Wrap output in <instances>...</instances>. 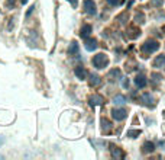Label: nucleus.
<instances>
[{"label": "nucleus", "mask_w": 165, "mask_h": 160, "mask_svg": "<svg viewBox=\"0 0 165 160\" xmlns=\"http://www.w3.org/2000/svg\"><path fill=\"white\" fill-rule=\"evenodd\" d=\"M107 63H109V58H107L106 54H103V53L94 55V58H93V66L96 69H104L107 66Z\"/></svg>", "instance_id": "f257e3e1"}, {"label": "nucleus", "mask_w": 165, "mask_h": 160, "mask_svg": "<svg viewBox=\"0 0 165 160\" xmlns=\"http://www.w3.org/2000/svg\"><path fill=\"white\" fill-rule=\"evenodd\" d=\"M158 48H159V42H158V41H154V39H149V41H146V42L142 45V51L146 53V54L155 53Z\"/></svg>", "instance_id": "f03ea898"}, {"label": "nucleus", "mask_w": 165, "mask_h": 160, "mask_svg": "<svg viewBox=\"0 0 165 160\" xmlns=\"http://www.w3.org/2000/svg\"><path fill=\"white\" fill-rule=\"evenodd\" d=\"M84 10L88 15H96V3L93 0H84Z\"/></svg>", "instance_id": "7ed1b4c3"}, {"label": "nucleus", "mask_w": 165, "mask_h": 160, "mask_svg": "<svg viewBox=\"0 0 165 160\" xmlns=\"http://www.w3.org/2000/svg\"><path fill=\"white\" fill-rule=\"evenodd\" d=\"M126 115H128V111L126 109H113L112 111V117L115 118V119H117V121H122V119H125L126 118Z\"/></svg>", "instance_id": "20e7f679"}, {"label": "nucleus", "mask_w": 165, "mask_h": 160, "mask_svg": "<svg viewBox=\"0 0 165 160\" xmlns=\"http://www.w3.org/2000/svg\"><path fill=\"white\" fill-rule=\"evenodd\" d=\"M146 77L143 76V74H139V76H136L135 77V85L138 86V88H145L146 86Z\"/></svg>", "instance_id": "39448f33"}, {"label": "nucleus", "mask_w": 165, "mask_h": 160, "mask_svg": "<svg viewBox=\"0 0 165 160\" xmlns=\"http://www.w3.org/2000/svg\"><path fill=\"white\" fill-rule=\"evenodd\" d=\"M85 50L87 51H94L96 48H97V41L96 39H87L85 38Z\"/></svg>", "instance_id": "423d86ee"}, {"label": "nucleus", "mask_w": 165, "mask_h": 160, "mask_svg": "<svg viewBox=\"0 0 165 160\" xmlns=\"http://www.w3.org/2000/svg\"><path fill=\"white\" fill-rule=\"evenodd\" d=\"M154 66L158 67V69H165V54L162 55H158L154 61Z\"/></svg>", "instance_id": "0eeeda50"}, {"label": "nucleus", "mask_w": 165, "mask_h": 160, "mask_svg": "<svg viewBox=\"0 0 165 160\" xmlns=\"http://www.w3.org/2000/svg\"><path fill=\"white\" fill-rule=\"evenodd\" d=\"M90 104H91L93 106H96V105H103V104H104V101H103V98H101V96L94 95V96H91V98H90Z\"/></svg>", "instance_id": "6e6552de"}, {"label": "nucleus", "mask_w": 165, "mask_h": 160, "mask_svg": "<svg viewBox=\"0 0 165 160\" xmlns=\"http://www.w3.org/2000/svg\"><path fill=\"white\" fill-rule=\"evenodd\" d=\"M74 73H75V76H77L80 80H84V79H85V70H84V67H81V66L75 67Z\"/></svg>", "instance_id": "1a4fd4ad"}, {"label": "nucleus", "mask_w": 165, "mask_h": 160, "mask_svg": "<svg viewBox=\"0 0 165 160\" xmlns=\"http://www.w3.org/2000/svg\"><path fill=\"white\" fill-rule=\"evenodd\" d=\"M91 34V25H84L81 28V32H80V35L82 36V38H87V36Z\"/></svg>", "instance_id": "9d476101"}, {"label": "nucleus", "mask_w": 165, "mask_h": 160, "mask_svg": "<svg viewBox=\"0 0 165 160\" xmlns=\"http://www.w3.org/2000/svg\"><path fill=\"white\" fill-rule=\"evenodd\" d=\"M90 83H91L93 86H97V85H100V77L97 76V74L91 73V74H90Z\"/></svg>", "instance_id": "9b49d317"}, {"label": "nucleus", "mask_w": 165, "mask_h": 160, "mask_svg": "<svg viewBox=\"0 0 165 160\" xmlns=\"http://www.w3.org/2000/svg\"><path fill=\"white\" fill-rule=\"evenodd\" d=\"M154 148H155V144H154V143L146 141L145 144H143V151H146V153H152Z\"/></svg>", "instance_id": "f8f14e48"}, {"label": "nucleus", "mask_w": 165, "mask_h": 160, "mask_svg": "<svg viewBox=\"0 0 165 160\" xmlns=\"http://www.w3.org/2000/svg\"><path fill=\"white\" fill-rule=\"evenodd\" d=\"M125 102H126V98L122 96V95H117V96H115V99H113V104H116V105H122Z\"/></svg>", "instance_id": "ddd939ff"}, {"label": "nucleus", "mask_w": 165, "mask_h": 160, "mask_svg": "<svg viewBox=\"0 0 165 160\" xmlns=\"http://www.w3.org/2000/svg\"><path fill=\"white\" fill-rule=\"evenodd\" d=\"M143 101H146V104H148L149 106L154 105V104H152V102H154V98H152V95H149V93H145V95H143Z\"/></svg>", "instance_id": "4468645a"}, {"label": "nucleus", "mask_w": 165, "mask_h": 160, "mask_svg": "<svg viewBox=\"0 0 165 160\" xmlns=\"http://www.w3.org/2000/svg\"><path fill=\"white\" fill-rule=\"evenodd\" d=\"M77 51H78V44H77V42H72L71 47H70V50H68V53L74 54V53H77Z\"/></svg>", "instance_id": "2eb2a0df"}, {"label": "nucleus", "mask_w": 165, "mask_h": 160, "mask_svg": "<svg viewBox=\"0 0 165 160\" xmlns=\"http://www.w3.org/2000/svg\"><path fill=\"white\" fill-rule=\"evenodd\" d=\"M112 154H113V157H120L122 156V151H119L117 147H113L112 148Z\"/></svg>", "instance_id": "dca6fc26"}, {"label": "nucleus", "mask_w": 165, "mask_h": 160, "mask_svg": "<svg viewBox=\"0 0 165 160\" xmlns=\"http://www.w3.org/2000/svg\"><path fill=\"white\" fill-rule=\"evenodd\" d=\"M119 74H120V71L117 70V69H115V70H112L110 73H109V77L112 79V77H115V76H119Z\"/></svg>", "instance_id": "f3484780"}, {"label": "nucleus", "mask_w": 165, "mask_h": 160, "mask_svg": "<svg viewBox=\"0 0 165 160\" xmlns=\"http://www.w3.org/2000/svg\"><path fill=\"white\" fill-rule=\"evenodd\" d=\"M139 134H141V131H139V130H136V131H129V134H128V135L135 138V135H139Z\"/></svg>", "instance_id": "a211bd4d"}, {"label": "nucleus", "mask_w": 165, "mask_h": 160, "mask_svg": "<svg viewBox=\"0 0 165 160\" xmlns=\"http://www.w3.org/2000/svg\"><path fill=\"white\" fill-rule=\"evenodd\" d=\"M107 1H109L112 6H117V4L120 3V0H107Z\"/></svg>", "instance_id": "6ab92c4d"}, {"label": "nucleus", "mask_w": 165, "mask_h": 160, "mask_svg": "<svg viewBox=\"0 0 165 160\" xmlns=\"http://www.w3.org/2000/svg\"><path fill=\"white\" fill-rule=\"evenodd\" d=\"M33 9H35V6H31V9H29V10L26 12V16H29V15L32 13V10H33Z\"/></svg>", "instance_id": "aec40b11"}, {"label": "nucleus", "mask_w": 165, "mask_h": 160, "mask_svg": "<svg viewBox=\"0 0 165 160\" xmlns=\"http://www.w3.org/2000/svg\"><path fill=\"white\" fill-rule=\"evenodd\" d=\"M123 86H125V88H128V79H125V80H123Z\"/></svg>", "instance_id": "412c9836"}, {"label": "nucleus", "mask_w": 165, "mask_h": 160, "mask_svg": "<svg viewBox=\"0 0 165 160\" xmlns=\"http://www.w3.org/2000/svg\"><path fill=\"white\" fill-rule=\"evenodd\" d=\"M70 1H71V3L74 4V6H77V0H70Z\"/></svg>", "instance_id": "4be33fe9"}, {"label": "nucleus", "mask_w": 165, "mask_h": 160, "mask_svg": "<svg viewBox=\"0 0 165 160\" xmlns=\"http://www.w3.org/2000/svg\"><path fill=\"white\" fill-rule=\"evenodd\" d=\"M3 141H4V138H3V137H0V146L3 144Z\"/></svg>", "instance_id": "5701e85b"}, {"label": "nucleus", "mask_w": 165, "mask_h": 160, "mask_svg": "<svg viewBox=\"0 0 165 160\" xmlns=\"http://www.w3.org/2000/svg\"><path fill=\"white\" fill-rule=\"evenodd\" d=\"M20 1H22L23 4H26V1H28V0H20Z\"/></svg>", "instance_id": "b1692460"}]
</instances>
